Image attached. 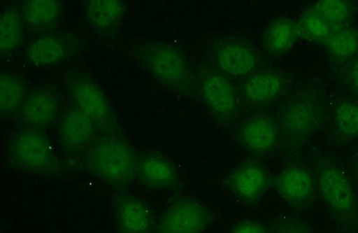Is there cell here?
I'll return each mask as SVG.
<instances>
[{
	"mask_svg": "<svg viewBox=\"0 0 358 233\" xmlns=\"http://www.w3.org/2000/svg\"><path fill=\"white\" fill-rule=\"evenodd\" d=\"M136 177L151 190H169L178 184V174L175 166L163 156L147 154L137 158Z\"/></svg>",
	"mask_w": 358,
	"mask_h": 233,
	"instance_id": "cell-18",
	"label": "cell"
},
{
	"mask_svg": "<svg viewBox=\"0 0 358 233\" xmlns=\"http://www.w3.org/2000/svg\"><path fill=\"white\" fill-rule=\"evenodd\" d=\"M116 218L122 233H149L152 226V215L143 200L131 195L117 197Z\"/></svg>",
	"mask_w": 358,
	"mask_h": 233,
	"instance_id": "cell-19",
	"label": "cell"
},
{
	"mask_svg": "<svg viewBox=\"0 0 358 233\" xmlns=\"http://www.w3.org/2000/svg\"><path fill=\"white\" fill-rule=\"evenodd\" d=\"M57 133L62 148L71 155L87 151L100 135L94 121L72 103L64 108Z\"/></svg>",
	"mask_w": 358,
	"mask_h": 233,
	"instance_id": "cell-11",
	"label": "cell"
},
{
	"mask_svg": "<svg viewBox=\"0 0 358 233\" xmlns=\"http://www.w3.org/2000/svg\"><path fill=\"white\" fill-rule=\"evenodd\" d=\"M24 22L18 6H2L0 15V53L4 59H11L20 52L25 38Z\"/></svg>",
	"mask_w": 358,
	"mask_h": 233,
	"instance_id": "cell-20",
	"label": "cell"
},
{
	"mask_svg": "<svg viewBox=\"0 0 358 233\" xmlns=\"http://www.w3.org/2000/svg\"><path fill=\"white\" fill-rule=\"evenodd\" d=\"M312 8L334 28L348 24L352 17L350 5L342 0H320Z\"/></svg>",
	"mask_w": 358,
	"mask_h": 233,
	"instance_id": "cell-27",
	"label": "cell"
},
{
	"mask_svg": "<svg viewBox=\"0 0 358 233\" xmlns=\"http://www.w3.org/2000/svg\"><path fill=\"white\" fill-rule=\"evenodd\" d=\"M324 101L319 92L303 90L284 107L280 121V134L287 148L296 149L311 139L322 126Z\"/></svg>",
	"mask_w": 358,
	"mask_h": 233,
	"instance_id": "cell-5",
	"label": "cell"
},
{
	"mask_svg": "<svg viewBox=\"0 0 358 233\" xmlns=\"http://www.w3.org/2000/svg\"><path fill=\"white\" fill-rule=\"evenodd\" d=\"M196 92L210 113L222 123L235 119L239 99L228 76L218 69L201 68L196 76Z\"/></svg>",
	"mask_w": 358,
	"mask_h": 233,
	"instance_id": "cell-8",
	"label": "cell"
},
{
	"mask_svg": "<svg viewBox=\"0 0 358 233\" xmlns=\"http://www.w3.org/2000/svg\"><path fill=\"white\" fill-rule=\"evenodd\" d=\"M300 37L299 24L287 18L277 19L264 34L265 50L271 56L283 55L292 49Z\"/></svg>",
	"mask_w": 358,
	"mask_h": 233,
	"instance_id": "cell-22",
	"label": "cell"
},
{
	"mask_svg": "<svg viewBox=\"0 0 358 233\" xmlns=\"http://www.w3.org/2000/svg\"><path fill=\"white\" fill-rule=\"evenodd\" d=\"M354 169H355V174H356V177L358 181V157L356 159V161H355Z\"/></svg>",
	"mask_w": 358,
	"mask_h": 233,
	"instance_id": "cell-31",
	"label": "cell"
},
{
	"mask_svg": "<svg viewBox=\"0 0 358 233\" xmlns=\"http://www.w3.org/2000/svg\"><path fill=\"white\" fill-rule=\"evenodd\" d=\"M27 30L35 35L59 30L65 5L57 0H27L18 5Z\"/></svg>",
	"mask_w": 358,
	"mask_h": 233,
	"instance_id": "cell-16",
	"label": "cell"
},
{
	"mask_svg": "<svg viewBox=\"0 0 358 233\" xmlns=\"http://www.w3.org/2000/svg\"><path fill=\"white\" fill-rule=\"evenodd\" d=\"M348 79H350V85L354 90L358 92V54L350 66Z\"/></svg>",
	"mask_w": 358,
	"mask_h": 233,
	"instance_id": "cell-30",
	"label": "cell"
},
{
	"mask_svg": "<svg viewBox=\"0 0 358 233\" xmlns=\"http://www.w3.org/2000/svg\"><path fill=\"white\" fill-rule=\"evenodd\" d=\"M212 222L210 210L199 201L185 199L169 207L157 227V233H203Z\"/></svg>",
	"mask_w": 358,
	"mask_h": 233,
	"instance_id": "cell-12",
	"label": "cell"
},
{
	"mask_svg": "<svg viewBox=\"0 0 358 233\" xmlns=\"http://www.w3.org/2000/svg\"><path fill=\"white\" fill-rule=\"evenodd\" d=\"M59 80L70 103L94 121L100 135L122 136V129L110 99L85 65L72 62L63 66Z\"/></svg>",
	"mask_w": 358,
	"mask_h": 233,
	"instance_id": "cell-2",
	"label": "cell"
},
{
	"mask_svg": "<svg viewBox=\"0 0 358 233\" xmlns=\"http://www.w3.org/2000/svg\"><path fill=\"white\" fill-rule=\"evenodd\" d=\"M270 185L267 171L255 162L239 165L226 178V186L246 206L258 203Z\"/></svg>",
	"mask_w": 358,
	"mask_h": 233,
	"instance_id": "cell-15",
	"label": "cell"
},
{
	"mask_svg": "<svg viewBox=\"0 0 358 233\" xmlns=\"http://www.w3.org/2000/svg\"><path fill=\"white\" fill-rule=\"evenodd\" d=\"M213 62L217 69L225 76L245 78L257 66V56L254 49L239 40H228L216 43L212 49Z\"/></svg>",
	"mask_w": 358,
	"mask_h": 233,
	"instance_id": "cell-14",
	"label": "cell"
},
{
	"mask_svg": "<svg viewBox=\"0 0 358 233\" xmlns=\"http://www.w3.org/2000/svg\"><path fill=\"white\" fill-rule=\"evenodd\" d=\"M243 148L255 155H267L279 142L280 129L271 118L257 115L246 120L238 132Z\"/></svg>",
	"mask_w": 358,
	"mask_h": 233,
	"instance_id": "cell-17",
	"label": "cell"
},
{
	"mask_svg": "<svg viewBox=\"0 0 358 233\" xmlns=\"http://www.w3.org/2000/svg\"><path fill=\"white\" fill-rule=\"evenodd\" d=\"M336 132L344 140L358 139V104L342 101L336 105L334 113Z\"/></svg>",
	"mask_w": 358,
	"mask_h": 233,
	"instance_id": "cell-25",
	"label": "cell"
},
{
	"mask_svg": "<svg viewBox=\"0 0 358 233\" xmlns=\"http://www.w3.org/2000/svg\"><path fill=\"white\" fill-rule=\"evenodd\" d=\"M230 233H268L264 226L252 220H244L236 223Z\"/></svg>",
	"mask_w": 358,
	"mask_h": 233,
	"instance_id": "cell-29",
	"label": "cell"
},
{
	"mask_svg": "<svg viewBox=\"0 0 358 233\" xmlns=\"http://www.w3.org/2000/svg\"><path fill=\"white\" fill-rule=\"evenodd\" d=\"M9 157L22 171L53 174L62 170V161L49 137L43 131L24 129L12 137Z\"/></svg>",
	"mask_w": 358,
	"mask_h": 233,
	"instance_id": "cell-7",
	"label": "cell"
},
{
	"mask_svg": "<svg viewBox=\"0 0 358 233\" xmlns=\"http://www.w3.org/2000/svg\"><path fill=\"white\" fill-rule=\"evenodd\" d=\"M274 233H313L301 220L289 218L278 223Z\"/></svg>",
	"mask_w": 358,
	"mask_h": 233,
	"instance_id": "cell-28",
	"label": "cell"
},
{
	"mask_svg": "<svg viewBox=\"0 0 358 233\" xmlns=\"http://www.w3.org/2000/svg\"><path fill=\"white\" fill-rule=\"evenodd\" d=\"M27 80L10 69H1L0 74V113L3 120L18 115L29 92Z\"/></svg>",
	"mask_w": 358,
	"mask_h": 233,
	"instance_id": "cell-21",
	"label": "cell"
},
{
	"mask_svg": "<svg viewBox=\"0 0 358 233\" xmlns=\"http://www.w3.org/2000/svg\"><path fill=\"white\" fill-rule=\"evenodd\" d=\"M273 184L280 199L296 209L311 206L317 190L313 174L301 165L283 169L275 177Z\"/></svg>",
	"mask_w": 358,
	"mask_h": 233,
	"instance_id": "cell-13",
	"label": "cell"
},
{
	"mask_svg": "<svg viewBox=\"0 0 358 233\" xmlns=\"http://www.w3.org/2000/svg\"><path fill=\"white\" fill-rule=\"evenodd\" d=\"M127 8L122 0H87L82 2V17L88 30L107 43L120 39Z\"/></svg>",
	"mask_w": 358,
	"mask_h": 233,
	"instance_id": "cell-10",
	"label": "cell"
},
{
	"mask_svg": "<svg viewBox=\"0 0 358 233\" xmlns=\"http://www.w3.org/2000/svg\"><path fill=\"white\" fill-rule=\"evenodd\" d=\"M130 60L161 87L184 97L196 92V75L175 44L155 38H127L104 43Z\"/></svg>",
	"mask_w": 358,
	"mask_h": 233,
	"instance_id": "cell-1",
	"label": "cell"
},
{
	"mask_svg": "<svg viewBox=\"0 0 358 233\" xmlns=\"http://www.w3.org/2000/svg\"><path fill=\"white\" fill-rule=\"evenodd\" d=\"M284 80L273 72H261L251 76L243 86V95L252 104L273 101L282 92Z\"/></svg>",
	"mask_w": 358,
	"mask_h": 233,
	"instance_id": "cell-23",
	"label": "cell"
},
{
	"mask_svg": "<svg viewBox=\"0 0 358 233\" xmlns=\"http://www.w3.org/2000/svg\"><path fill=\"white\" fill-rule=\"evenodd\" d=\"M88 170L111 186H127L136 177L137 157L122 136L99 135L85 155Z\"/></svg>",
	"mask_w": 358,
	"mask_h": 233,
	"instance_id": "cell-4",
	"label": "cell"
},
{
	"mask_svg": "<svg viewBox=\"0 0 358 233\" xmlns=\"http://www.w3.org/2000/svg\"><path fill=\"white\" fill-rule=\"evenodd\" d=\"M84 48V40L78 31L59 29L35 35L24 48V59L33 68H63L72 63Z\"/></svg>",
	"mask_w": 358,
	"mask_h": 233,
	"instance_id": "cell-6",
	"label": "cell"
},
{
	"mask_svg": "<svg viewBox=\"0 0 358 233\" xmlns=\"http://www.w3.org/2000/svg\"><path fill=\"white\" fill-rule=\"evenodd\" d=\"M297 24L300 36L316 43L324 44L335 29L312 8L303 13Z\"/></svg>",
	"mask_w": 358,
	"mask_h": 233,
	"instance_id": "cell-26",
	"label": "cell"
},
{
	"mask_svg": "<svg viewBox=\"0 0 358 233\" xmlns=\"http://www.w3.org/2000/svg\"><path fill=\"white\" fill-rule=\"evenodd\" d=\"M324 45L336 59L346 62L358 54V31L348 24L335 28Z\"/></svg>",
	"mask_w": 358,
	"mask_h": 233,
	"instance_id": "cell-24",
	"label": "cell"
},
{
	"mask_svg": "<svg viewBox=\"0 0 358 233\" xmlns=\"http://www.w3.org/2000/svg\"><path fill=\"white\" fill-rule=\"evenodd\" d=\"M316 190L338 227L358 232V199L352 182L343 169L331 160L318 167Z\"/></svg>",
	"mask_w": 358,
	"mask_h": 233,
	"instance_id": "cell-3",
	"label": "cell"
},
{
	"mask_svg": "<svg viewBox=\"0 0 358 233\" xmlns=\"http://www.w3.org/2000/svg\"><path fill=\"white\" fill-rule=\"evenodd\" d=\"M63 94L55 83L31 88L17 115L25 129L46 131L57 127L63 113Z\"/></svg>",
	"mask_w": 358,
	"mask_h": 233,
	"instance_id": "cell-9",
	"label": "cell"
}]
</instances>
